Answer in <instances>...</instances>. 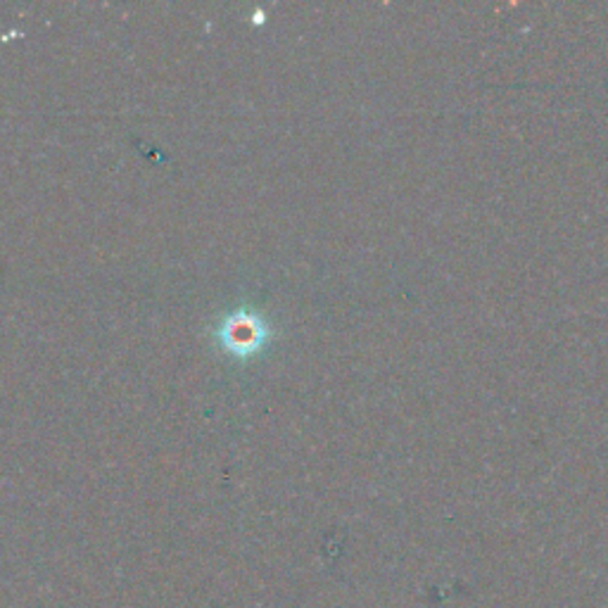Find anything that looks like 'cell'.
Wrapping results in <instances>:
<instances>
[{"label": "cell", "mask_w": 608, "mask_h": 608, "mask_svg": "<svg viewBox=\"0 0 608 608\" xmlns=\"http://www.w3.org/2000/svg\"><path fill=\"white\" fill-rule=\"evenodd\" d=\"M224 345L228 350H234L236 354H250L255 352L259 342L264 340V330L259 326L255 318L250 322H243V318H234V322H228L224 328Z\"/></svg>", "instance_id": "6da1fadb"}]
</instances>
